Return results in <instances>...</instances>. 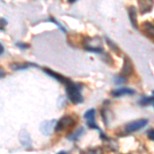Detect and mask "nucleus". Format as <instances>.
Masks as SVG:
<instances>
[{
    "mask_svg": "<svg viewBox=\"0 0 154 154\" xmlns=\"http://www.w3.org/2000/svg\"><path fill=\"white\" fill-rule=\"evenodd\" d=\"M84 117L86 119V123H88V128H93V130H99V126L95 122V117H96L95 109H91V110L86 111V113L84 114Z\"/></svg>",
    "mask_w": 154,
    "mask_h": 154,
    "instance_id": "0eeeda50",
    "label": "nucleus"
},
{
    "mask_svg": "<svg viewBox=\"0 0 154 154\" xmlns=\"http://www.w3.org/2000/svg\"><path fill=\"white\" fill-rule=\"evenodd\" d=\"M82 133H83V128H80L77 131H75L74 134H72V135L69 136L68 139H69V140H72V141H75V140H77V139H78L79 137L81 136V134H82Z\"/></svg>",
    "mask_w": 154,
    "mask_h": 154,
    "instance_id": "2eb2a0df",
    "label": "nucleus"
},
{
    "mask_svg": "<svg viewBox=\"0 0 154 154\" xmlns=\"http://www.w3.org/2000/svg\"><path fill=\"white\" fill-rule=\"evenodd\" d=\"M84 48L88 51H93V53H103V48H102V42L98 37H88L84 40Z\"/></svg>",
    "mask_w": 154,
    "mask_h": 154,
    "instance_id": "7ed1b4c3",
    "label": "nucleus"
},
{
    "mask_svg": "<svg viewBox=\"0 0 154 154\" xmlns=\"http://www.w3.org/2000/svg\"><path fill=\"white\" fill-rule=\"evenodd\" d=\"M30 67H36L35 64H31V63H16V64H11V68L14 71H20V70H25V69H28Z\"/></svg>",
    "mask_w": 154,
    "mask_h": 154,
    "instance_id": "ddd939ff",
    "label": "nucleus"
},
{
    "mask_svg": "<svg viewBox=\"0 0 154 154\" xmlns=\"http://www.w3.org/2000/svg\"><path fill=\"white\" fill-rule=\"evenodd\" d=\"M57 125V120L51 119V120H45L40 123V131L45 136H51L54 131V128Z\"/></svg>",
    "mask_w": 154,
    "mask_h": 154,
    "instance_id": "20e7f679",
    "label": "nucleus"
},
{
    "mask_svg": "<svg viewBox=\"0 0 154 154\" xmlns=\"http://www.w3.org/2000/svg\"><path fill=\"white\" fill-rule=\"evenodd\" d=\"M148 123L147 119H139V120L133 121V122L128 123V125L125 126V131L128 133H134V131H140L141 128H143L144 126H146Z\"/></svg>",
    "mask_w": 154,
    "mask_h": 154,
    "instance_id": "39448f33",
    "label": "nucleus"
},
{
    "mask_svg": "<svg viewBox=\"0 0 154 154\" xmlns=\"http://www.w3.org/2000/svg\"><path fill=\"white\" fill-rule=\"evenodd\" d=\"M43 71L45 72L49 76H51V77H54L56 80H58L60 81L61 83H63V84H65L67 81H68V78H66V77H64L63 75H61V74H58V73H56L53 70H51V69H48V68H43Z\"/></svg>",
    "mask_w": 154,
    "mask_h": 154,
    "instance_id": "9b49d317",
    "label": "nucleus"
},
{
    "mask_svg": "<svg viewBox=\"0 0 154 154\" xmlns=\"http://www.w3.org/2000/svg\"><path fill=\"white\" fill-rule=\"evenodd\" d=\"M142 29L145 35H147L149 38L154 40V24L150 22H145L142 25Z\"/></svg>",
    "mask_w": 154,
    "mask_h": 154,
    "instance_id": "9d476101",
    "label": "nucleus"
},
{
    "mask_svg": "<svg viewBox=\"0 0 154 154\" xmlns=\"http://www.w3.org/2000/svg\"><path fill=\"white\" fill-rule=\"evenodd\" d=\"M66 86V93L68 96L69 100H70L73 104H80L83 102V97L81 94V88L79 84H77L73 81H71L70 79H68V81L65 83Z\"/></svg>",
    "mask_w": 154,
    "mask_h": 154,
    "instance_id": "f257e3e1",
    "label": "nucleus"
},
{
    "mask_svg": "<svg viewBox=\"0 0 154 154\" xmlns=\"http://www.w3.org/2000/svg\"><path fill=\"white\" fill-rule=\"evenodd\" d=\"M74 123H75V119H74L73 116L65 115L60 119V120L57 121L56 128H54V131H56V133L68 130V128H70L71 126H73Z\"/></svg>",
    "mask_w": 154,
    "mask_h": 154,
    "instance_id": "f03ea898",
    "label": "nucleus"
},
{
    "mask_svg": "<svg viewBox=\"0 0 154 154\" xmlns=\"http://www.w3.org/2000/svg\"><path fill=\"white\" fill-rule=\"evenodd\" d=\"M5 76V72H4L2 69H0V78H2V77Z\"/></svg>",
    "mask_w": 154,
    "mask_h": 154,
    "instance_id": "4be33fe9",
    "label": "nucleus"
},
{
    "mask_svg": "<svg viewBox=\"0 0 154 154\" xmlns=\"http://www.w3.org/2000/svg\"><path fill=\"white\" fill-rule=\"evenodd\" d=\"M3 53H4V48H3V45L0 43V56H1V54H3Z\"/></svg>",
    "mask_w": 154,
    "mask_h": 154,
    "instance_id": "5701e85b",
    "label": "nucleus"
},
{
    "mask_svg": "<svg viewBox=\"0 0 154 154\" xmlns=\"http://www.w3.org/2000/svg\"><path fill=\"white\" fill-rule=\"evenodd\" d=\"M151 98H152V105L154 106V91H152V97Z\"/></svg>",
    "mask_w": 154,
    "mask_h": 154,
    "instance_id": "b1692460",
    "label": "nucleus"
},
{
    "mask_svg": "<svg viewBox=\"0 0 154 154\" xmlns=\"http://www.w3.org/2000/svg\"><path fill=\"white\" fill-rule=\"evenodd\" d=\"M20 142L26 148H29L31 146V138L26 131H22L20 133Z\"/></svg>",
    "mask_w": 154,
    "mask_h": 154,
    "instance_id": "f8f14e48",
    "label": "nucleus"
},
{
    "mask_svg": "<svg viewBox=\"0 0 154 154\" xmlns=\"http://www.w3.org/2000/svg\"><path fill=\"white\" fill-rule=\"evenodd\" d=\"M135 94V91L131 89L130 88H119L115 91H113L111 93V95L115 98H118V97H122V96H126V95H134Z\"/></svg>",
    "mask_w": 154,
    "mask_h": 154,
    "instance_id": "1a4fd4ad",
    "label": "nucleus"
},
{
    "mask_svg": "<svg viewBox=\"0 0 154 154\" xmlns=\"http://www.w3.org/2000/svg\"><path fill=\"white\" fill-rule=\"evenodd\" d=\"M140 104L142 106L152 105V98H150V97H143L140 101Z\"/></svg>",
    "mask_w": 154,
    "mask_h": 154,
    "instance_id": "dca6fc26",
    "label": "nucleus"
},
{
    "mask_svg": "<svg viewBox=\"0 0 154 154\" xmlns=\"http://www.w3.org/2000/svg\"><path fill=\"white\" fill-rule=\"evenodd\" d=\"M51 22H53V23H54V24H56V25H57V26H58V27H59V28H60V29H61V31H62V32H64V33H66V29H65V28H64V27H63V26H62V25H61V24H60V23H59V22H58V21H57V20H56V19H54V18H51Z\"/></svg>",
    "mask_w": 154,
    "mask_h": 154,
    "instance_id": "f3484780",
    "label": "nucleus"
},
{
    "mask_svg": "<svg viewBox=\"0 0 154 154\" xmlns=\"http://www.w3.org/2000/svg\"><path fill=\"white\" fill-rule=\"evenodd\" d=\"M134 68H133V64H131V61L128 57L125 58V64H123L122 70H121V76L128 78V76H131L133 74Z\"/></svg>",
    "mask_w": 154,
    "mask_h": 154,
    "instance_id": "6e6552de",
    "label": "nucleus"
},
{
    "mask_svg": "<svg viewBox=\"0 0 154 154\" xmlns=\"http://www.w3.org/2000/svg\"><path fill=\"white\" fill-rule=\"evenodd\" d=\"M138 5L141 14H149L154 7V0H138Z\"/></svg>",
    "mask_w": 154,
    "mask_h": 154,
    "instance_id": "423d86ee",
    "label": "nucleus"
},
{
    "mask_svg": "<svg viewBox=\"0 0 154 154\" xmlns=\"http://www.w3.org/2000/svg\"><path fill=\"white\" fill-rule=\"evenodd\" d=\"M7 24V22L5 21L4 19H0V29L3 30L4 29V26Z\"/></svg>",
    "mask_w": 154,
    "mask_h": 154,
    "instance_id": "6ab92c4d",
    "label": "nucleus"
},
{
    "mask_svg": "<svg viewBox=\"0 0 154 154\" xmlns=\"http://www.w3.org/2000/svg\"><path fill=\"white\" fill-rule=\"evenodd\" d=\"M17 45L19 46L20 48H29V44H26V43H21V42H18V43H17Z\"/></svg>",
    "mask_w": 154,
    "mask_h": 154,
    "instance_id": "a211bd4d",
    "label": "nucleus"
},
{
    "mask_svg": "<svg viewBox=\"0 0 154 154\" xmlns=\"http://www.w3.org/2000/svg\"><path fill=\"white\" fill-rule=\"evenodd\" d=\"M107 42H108V43H109V44H110V45H111V46H110L111 48H112V49H114V51H117V53H118L119 51H118V48H116V45H115V44H114V43H112V42H111L110 40H109V39H107Z\"/></svg>",
    "mask_w": 154,
    "mask_h": 154,
    "instance_id": "aec40b11",
    "label": "nucleus"
},
{
    "mask_svg": "<svg viewBox=\"0 0 154 154\" xmlns=\"http://www.w3.org/2000/svg\"><path fill=\"white\" fill-rule=\"evenodd\" d=\"M128 18L134 28H137L138 24H137V9L135 6H131L128 8Z\"/></svg>",
    "mask_w": 154,
    "mask_h": 154,
    "instance_id": "4468645a",
    "label": "nucleus"
},
{
    "mask_svg": "<svg viewBox=\"0 0 154 154\" xmlns=\"http://www.w3.org/2000/svg\"><path fill=\"white\" fill-rule=\"evenodd\" d=\"M148 137H149L150 140L154 141V130H151V131H148Z\"/></svg>",
    "mask_w": 154,
    "mask_h": 154,
    "instance_id": "412c9836",
    "label": "nucleus"
}]
</instances>
